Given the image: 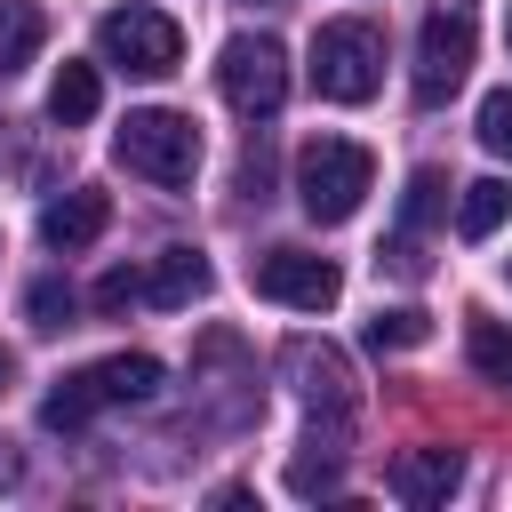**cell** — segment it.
<instances>
[{
	"label": "cell",
	"instance_id": "cell-1",
	"mask_svg": "<svg viewBox=\"0 0 512 512\" xmlns=\"http://www.w3.org/2000/svg\"><path fill=\"white\" fill-rule=\"evenodd\" d=\"M152 392H160V360H152V352H112V360L72 368V376L40 400V424H48V432H80L96 408H136V400H152Z\"/></svg>",
	"mask_w": 512,
	"mask_h": 512
},
{
	"label": "cell",
	"instance_id": "cell-2",
	"mask_svg": "<svg viewBox=\"0 0 512 512\" xmlns=\"http://www.w3.org/2000/svg\"><path fill=\"white\" fill-rule=\"evenodd\" d=\"M112 152H120L128 176H144V184H160V192H184V184L200 176V128H192V112H168V104L128 112L120 136H112Z\"/></svg>",
	"mask_w": 512,
	"mask_h": 512
},
{
	"label": "cell",
	"instance_id": "cell-3",
	"mask_svg": "<svg viewBox=\"0 0 512 512\" xmlns=\"http://www.w3.org/2000/svg\"><path fill=\"white\" fill-rule=\"evenodd\" d=\"M368 192H376V160L352 136H312L296 152V200H304L312 224H344Z\"/></svg>",
	"mask_w": 512,
	"mask_h": 512
},
{
	"label": "cell",
	"instance_id": "cell-4",
	"mask_svg": "<svg viewBox=\"0 0 512 512\" xmlns=\"http://www.w3.org/2000/svg\"><path fill=\"white\" fill-rule=\"evenodd\" d=\"M280 368L296 376V392H304V440L312 448H344L352 440V360L336 352V344H320V336H296L288 352H280Z\"/></svg>",
	"mask_w": 512,
	"mask_h": 512
},
{
	"label": "cell",
	"instance_id": "cell-5",
	"mask_svg": "<svg viewBox=\"0 0 512 512\" xmlns=\"http://www.w3.org/2000/svg\"><path fill=\"white\" fill-rule=\"evenodd\" d=\"M312 88L328 104H368L384 88V32L368 16H336L312 32Z\"/></svg>",
	"mask_w": 512,
	"mask_h": 512
},
{
	"label": "cell",
	"instance_id": "cell-6",
	"mask_svg": "<svg viewBox=\"0 0 512 512\" xmlns=\"http://www.w3.org/2000/svg\"><path fill=\"white\" fill-rule=\"evenodd\" d=\"M472 48H480V8L472 0H432L424 32H416V104H448L472 72Z\"/></svg>",
	"mask_w": 512,
	"mask_h": 512
},
{
	"label": "cell",
	"instance_id": "cell-7",
	"mask_svg": "<svg viewBox=\"0 0 512 512\" xmlns=\"http://www.w3.org/2000/svg\"><path fill=\"white\" fill-rule=\"evenodd\" d=\"M96 48H104V64H120V72H136V80H168V72L184 64V32H176V16L136 8V0L96 16Z\"/></svg>",
	"mask_w": 512,
	"mask_h": 512
},
{
	"label": "cell",
	"instance_id": "cell-8",
	"mask_svg": "<svg viewBox=\"0 0 512 512\" xmlns=\"http://www.w3.org/2000/svg\"><path fill=\"white\" fill-rule=\"evenodd\" d=\"M216 88H224L232 112L272 120V112L288 104V56H280V40H272V32H240V40H224V56H216Z\"/></svg>",
	"mask_w": 512,
	"mask_h": 512
},
{
	"label": "cell",
	"instance_id": "cell-9",
	"mask_svg": "<svg viewBox=\"0 0 512 512\" xmlns=\"http://www.w3.org/2000/svg\"><path fill=\"white\" fill-rule=\"evenodd\" d=\"M248 280H256V296H272V304H288V312H328V304L344 296V272H336L328 256H312V248H264V256L248 264Z\"/></svg>",
	"mask_w": 512,
	"mask_h": 512
},
{
	"label": "cell",
	"instance_id": "cell-10",
	"mask_svg": "<svg viewBox=\"0 0 512 512\" xmlns=\"http://www.w3.org/2000/svg\"><path fill=\"white\" fill-rule=\"evenodd\" d=\"M456 480H464V456H456V448H400V456L384 464V488H392L408 512L448 504V496H456Z\"/></svg>",
	"mask_w": 512,
	"mask_h": 512
},
{
	"label": "cell",
	"instance_id": "cell-11",
	"mask_svg": "<svg viewBox=\"0 0 512 512\" xmlns=\"http://www.w3.org/2000/svg\"><path fill=\"white\" fill-rule=\"evenodd\" d=\"M104 224H112V200H104L96 184H72L64 200H48V208H40V240H48L56 256H72V248H88V240H96Z\"/></svg>",
	"mask_w": 512,
	"mask_h": 512
},
{
	"label": "cell",
	"instance_id": "cell-12",
	"mask_svg": "<svg viewBox=\"0 0 512 512\" xmlns=\"http://www.w3.org/2000/svg\"><path fill=\"white\" fill-rule=\"evenodd\" d=\"M192 296H208V256H200V248H160L152 272H144V304L184 312Z\"/></svg>",
	"mask_w": 512,
	"mask_h": 512
},
{
	"label": "cell",
	"instance_id": "cell-13",
	"mask_svg": "<svg viewBox=\"0 0 512 512\" xmlns=\"http://www.w3.org/2000/svg\"><path fill=\"white\" fill-rule=\"evenodd\" d=\"M96 64H64L56 80H48V120L56 128H80V120H96Z\"/></svg>",
	"mask_w": 512,
	"mask_h": 512
},
{
	"label": "cell",
	"instance_id": "cell-14",
	"mask_svg": "<svg viewBox=\"0 0 512 512\" xmlns=\"http://www.w3.org/2000/svg\"><path fill=\"white\" fill-rule=\"evenodd\" d=\"M504 216H512V184H504V176L464 184V200H456V232H464V240H488Z\"/></svg>",
	"mask_w": 512,
	"mask_h": 512
},
{
	"label": "cell",
	"instance_id": "cell-15",
	"mask_svg": "<svg viewBox=\"0 0 512 512\" xmlns=\"http://www.w3.org/2000/svg\"><path fill=\"white\" fill-rule=\"evenodd\" d=\"M32 48H40V8L32 0H0V80L24 72Z\"/></svg>",
	"mask_w": 512,
	"mask_h": 512
},
{
	"label": "cell",
	"instance_id": "cell-16",
	"mask_svg": "<svg viewBox=\"0 0 512 512\" xmlns=\"http://www.w3.org/2000/svg\"><path fill=\"white\" fill-rule=\"evenodd\" d=\"M288 488L296 496H336L344 488V448H296V464H288Z\"/></svg>",
	"mask_w": 512,
	"mask_h": 512
},
{
	"label": "cell",
	"instance_id": "cell-17",
	"mask_svg": "<svg viewBox=\"0 0 512 512\" xmlns=\"http://www.w3.org/2000/svg\"><path fill=\"white\" fill-rule=\"evenodd\" d=\"M464 344H472V368H480L488 384H512V328H504V320H480V312H472Z\"/></svg>",
	"mask_w": 512,
	"mask_h": 512
},
{
	"label": "cell",
	"instance_id": "cell-18",
	"mask_svg": "<svg viewBox=\"0 0 512 512\" xmlns=\"http://www.w3.org/2000/svg\"><path fill=\"white\" fill-rule=\"evenodd\" d=\"M72 312H80V296H72L64 280H32V288H24V320H32L40 336H56V328H72Z\"/></svg>",
	"mask_w": 512,
	"mask_h": 512
},
{
	"label": "cell",
	"instance_id": "cell-19",
	"mask_svg": "<svg viewBox=\"0 0 512 512\" xmlns=\"http://www.w3.org/2000/svg\"><path fill=\"white\" fill-rule=\"evenodd\" d=\"M424 336H432V320H424L416 304H392V312L368 320V352H408V344H424Z\"/></svg>",
	"mask_w": 512,
	"mask_h": 512
},
{
	"label": "cell",
	"instance_id": "cell-20",
	"mask_svg": "<svg viewBox=\"0 0 512 512\" xmlns=\"http://www.w3.org/2000/svg\"><path fill=\"white\" fill-rule=\"evenodd\" d=\"M440 192H448V184H440V168H416V176H408V200H400V232H408V240L440 216Z\"/></svg>",
	"mask_w": 512,
	"mask_h": 512
},
{
	"label": "cell",
	"instance_id": "cell-21",
	"mask_svg": "<svg viewBox=\"0 0 512 512\" xmlns=\"http://www.w3.org/2000/svg\"><path fill=\"white\" fill-rule=\"evenodd\" d=\"M480 144H488L496 160H512V88H488V96H480Z\"/></svg>",
	"mask_w": 512,
	"mask_h": 512
},
{
	"label": "cell",
	"instance_id": "cell-22",
	"mask_svg": "<svg viewBox=\"0 0 512 512\" xmlns=\"http://www.w3.org/2000/svg\"><path fill=\"white\" fill-rule=\"evenodd\" d=\"M128 304H144V272H104L96 280V312H128Z\"/></svg>",
	"mask_w": 512,
	"mask_h": 512
},
{
	"label": "cell",
	"instance_id": "cell-23",
	"mask_svg": "<svg viewBox=\"0 0 512 512\" xmlns=\"http://www.w3.org/2000/svg\"><path fill=\"white\" fill-rule=\"evenodd\" d=\"M0 488H16V456H8V440H0Z\"/></svg>",
	"mask_w": 512,
	"mask_h": 512
},
{
	"label": "cell",
	"instance_id": "cell-24",
	"mask_svg": "<svg viewBox=\"0 0 512 512\" xmlns=\"http://www.w3.org/2000/svg\"><path fill=\"white\" fill-rule=\"evenodd\" d=\"M8 376H16V360H8V352H0V384H8Z\"/></svg>",
	"mask_w": 512,
	"mask_h": 512
},
{
	"label": "cell",
	"instance_id": "cell-25",
	"mask_svg": "<svg viewBox=\"0 0 512 512\" xmlns=\"http://www.w3.org/2000/svg\"><path fill=\"white\" fill-rule=\"evenodd\" d=\"M504 40H512V16H504Z\"/></svg>",
	"mask_w": 512,
	"mask_h": 512
},
{
	"label": "cell",
	"instance_id": "cell-26",
	"mask_svg": "<svg viewBox=\"0 0 512 512\" xmlns=\"http://www.w3.org/2000/svg\"><path fill=\"white\" fill-rule=\"evenodd\" d=\"M504 272H512V264H504Z\"/></svg>",
	"mask_w": 512,
	"mask_h": 512
}]
</instances>
